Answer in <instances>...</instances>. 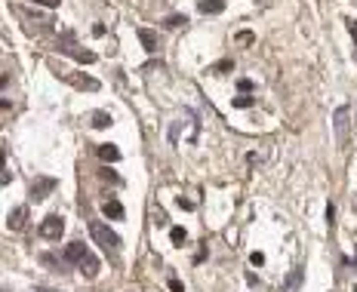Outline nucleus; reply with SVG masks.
<instances>
[{
    "instance_id": "29",
    "label": "nucleus",
    "mask_w": 357,
    "mask_h": 292,
    "mask_svg": "<svg viewBox=\"0 0 357 292\" xmlns=\"http://www.w3.org/2000/svg\"><path fill=\"white\" fill-rule=\"evenodd\" d=\"M354 292H357V286H354Z\"/></svg>"
},
{
    "instance_id": "21",
    "label": "nucleus",
    "mask_w": 357,
    "mask_h": 292,
    "mask_svg": "<svg viewBox=\"0 0 357 292\" xmlns=\"http://www.w3.org/2000/svg\"><path fill=\"white\" fill-rule=\"evenodd\" d=\"M237 89H240V92H249V89H252V80H249V77H240V80H237Z\"/></svg>"
},
{
    "instance_id": "13",
    "label": "nucleus",
    "mask_w": 357,
    "mask_h": 292,
    "mask_svg": "<svg viewBox=\"0 0 357 292\" xmlns=\"http://www.w3.org/2000/svg\"><path fill=\"white\" fill-rule=\"evenodd\" d=\"M139 40L148 53H157V37H154V31H148V28H139Z\"/></svg>"
},
{
    "instance_id": "20",
    "label": "nucleus",
    "mask_w": 357,
    "mask_h": 292,
    "mask_svg": "<svg viewBox=\"0 0 357 292\" xmlns=\"http://www.w3.org/2000/svg\"><path fill=\"white\" fill-rule=\"evenodd\" d=\"M302 274H305V271H302V267H296V271L290 274V280H286V283H283V289H293V286L299 283V280H302Z\"/></svg>"
},
{
    "instance_id": "12",
    "label": "nucleus",
    "mask_w": 357,
    "mask_h": 292,
    "mask_svg": "<svg viewBox=\"0 0 357 292\" xmlns=\"http://www.w3.org/2000/svg\"><path fill=\"white\" fill-rule=\"evenodd\" d=\"M99 157L105 160V163H117L120 160V151H117V145H99Z\"/></svg>"
},
{
    "instance_id": "17",
    "label": "nucleus",
    "mask_w": 357,
    "mask_h": 292,
    "mask_svg": "<svg viewBox=\"0 0 357 292\" xmlns=\"http://www.w3.org/2000/svg\"><path fill=\"white\" fill-rule=\"evenodd\" d=\"M252 102H256V99H252V96H249V92H240V96H237V99H234L231 105H234V108H249V105H252Z\"/></svg>"
},
{
    "instance_id": "8",
    "label": "nucleus",
    "mask_w": 357,
    "mask_h": 292,
    "mask_svg": "<svg viewBox=\"0 0 357 292\" xmlns=\"http://www.w3.org/2000/svg\"><path fill=\"white\" fill-rule=\"evenodd\" d=\"M197 9H200L203 16H219V13L225 9V0H200Z\"/></svg>"
},
{
    "instance_id": "15",
    "label": "nucleus",
    "mask_w": 357,
    "mask_h": 292,
    "mask_svg": "<svg viewBox=\"0 0 357 292\" xmlns=\"http://www.w3.org/2000/svg\"><path fill=\"white\" fill-rule=\"evenodd\" d=\"M93 126H96V130H105V126H111V114L96 111V114H93Z\"/></svg>"
},
{
    "instance_id": "2",
    "label": "nucleus",
    "mask_w": 357,
    "mask_h": 292,
    "mask_svg": "<svg viewBox=\"0 0 357 292\" xmlns=\"http://www.w3.org/2000/svg\"><path fill=\"white\" fill-rule=\"evenodd\" d=\"M62 234H65V221L59 215H47L40 221V237L43 240H59Z\"/></svg>"
},
{
    "instance_id": "1",
    "label": "nucleus",
    "mask_w": 357,
    "mask_h": 292,
    "mask_svg": "<svg viewBox=\"0 0 357 292\" xmlns=\"http://www.w3.org/2000/svg\"><path fill=\"white\" fill-rule=\"evenodd\" d=\"M89 234H93V240H96L105 252L120 246V237H117V234H114V231L105 225V221H89Z\"/></svg>"
},
{
    "instance_id": "14",
    "label": "nucleus",
    "mask_w": 357,
    "mask_h": 292,
    "mask_svg": "<svg viewBox=\"0 0 357 292\" xmlns=\"http://www.w3.org/2000/svg\"><path fill=\"white\" fill-rule=\"evenodd\" d=\"M164 28H185L188 25V16H182V13H172V16H166L164 22H160Z\"/></svg>"
},
{
    "instance_id": "23",
    "label": "nucleus",
    "mask_w": 357,
    "mask_h": 292,
    "mask_svg": "<svg viewBox=\"0 0 357 292\" xmlns=\"http://www.w3.org/2000/svg\"><path fill=\"white\" fill-rule=\"evenodd\" d=\"M176 206H179V209H185V212H191V209H194V203H191V200H185V197H179Z\"/></svg>"
},
{
    "instance_id": "6",
    "label": "nucleus",
    "mask_w": 357,
    "mask_h": 292,
    "mask_svg": "<svg viewBox=\"0 0 357 292\" xmlns=\"http://www.w3.org/2000/svg\"><path fill=\"white\" fill-rule=\"evenodd\" d=\"M25 218H28V209H25V206H16L13 212L6 215V225H9V231H22V228H25Z\"/></svg>"
},
{
    "instance_id": "3",
    "label": "nucleus",
    "mask_w": 357,
    "mask_h": 292,
    "mask_svg": "<svg viewBox=\"0 0 357 292\" xmlns=\"http://www.w3.org/2000/svg\"><path fill=\"white\" fill-rule=\"evenodd\" d=\"M53 191H55V179H50V175H40V179L31 182V197L34 200H47Z\"/></svg>"
},
{
    "instance_id": "10",
    "label": "nucleus",
    "mask_w": 357,
    "mask_h": 292,
    "mask_svg": "<svg viewBox=\"0 0 357 292\" xmlns=\"http://www.w3.org/2000/svg\"><path fill=\"white\" fill-rule=\"evenodd\" d=\"M62 53H68V55H74L77 62H83V65H93V62H96V53H89V50H77V46H65Z\"/></svg>"
},
{
    "instance_id": "19",
    "label": "nucleus",
    "mask_w": 357,
    "mask_h": 292,
    "mask_svg": "<svg viewBox=\"0 0 357 292\" xmlns=\"http://www.w3.org/2000/svg\"><path fill=\"white\" fill-rule=\"evenodd\" d=\"M99 179H102V182H111V185H120V179H117V175H114L108 166H105V169H99Z\"/></svg>"
},
{
    "instance_id": "22",
    "label": "nucleus",
    "mask_w": 357,
    "mask_h": 292,
    "mask_svg": "<svg viewBox=\"0 0 357 292\" xmlns=\"http://www.w3.org/2000/svg\"><path fill=\"white\" fill-rule=\"evenodd\" d=\"M327 225H330V228L336 225V206H332V203L327 206Z\"/></svg>"
},
{
    "instance_id": "16",
    "label": "nucleus",
    "mask_w": 357,
    "mask_h": 292,
    "mask_svg": "<svg viewBox=\"0 0 357 292\" xmlns=\"http://www.w3.org/2000/svg\"><path fill=\"white\" fill-rule=\"evenodd\" d=\"M169 240L176 243V246H182V243L188 240V231H185V228H172V231H169Z\"/></svg>"
},
{
    "instance_id": "28",
    "label": "nucleus",
    "mask_w": 357,
    "mask_h": 292,
    "mask_svg": "<svg viewBox=\"0 0 357 292\" xmlns=\"http://www.w3.org/2000/svg\"><path fill=\"white\" fill-rule=\"evenodd\" d=\"M34 3H40V6H59V0H34Z\"/></svg>"
},
{
    "instance_id": "18",
    "label": "nucleus",
    "mask_w": 357,
    "mask_h": 292,
    "mask_svg": "<svg viewBox=\"0 0 357 292\" xmlns=\"http://www.w3.org/2000/svg\"><path fill=\"white\" fill-rule=\"evenodd\" d=\"M222 71H234V62H231V58H222L219 65H213V74H222Z\"/></svg>"
},
{
    "instance_id": "5",
    "label": "nucleus",
    "mask_w": 357,
    "mask_h": 292,
    "mask_svg": "<svg viewBox=\"0 0 357 292\" xmlns=\"http://www.w3.org/2000/svg\"><path fill=\"white\" fill-rule=\"evenodd\" d=\"M332 123H336V135H339V142H345L348 138V108H336V114H332Z\"/></svg>"
},
{
    "instance_id": "11",
    "label": "nucleus",
    "mask_w": 357,
    "mask_h": 292,
    "mask_svg": "<svg viewBox=\"0 0 357 292\" xmlns=\"http://www.w3.org/2000/svg\"><path fill=\"white\" fill-rule=\"evenodd\" d=\"M80 271H83L89 280H96V277H99V271H102V265H99V259H96V255H89V259H86L83 265H80Z\"/></svg>"
},
{
    "instance_id": "9",
    "label": "nucleus",
    "mask_w": 357,
    "mask_h": 292,
    "mask_svg": "<svg viewBox=\"0 0 357 292\" xmlns=\"http://www.w3.org/2000/svg\"><path fill=\"white\" fill-rule=\"evenodd\" d=\"M102 212H105L108 218H123V203L114 200V197H108V200L102 203Z\"/></svg>"
},
{
    "instance_id": "7",
    "label": "nucleus",
    "mask_w": 357,
    "mask_h": 292,
    "mask_svg": "<svg viewBox=\"0 0 357 292\" xmlns=\"http://www.w3.org/2000/svg\"><path fill=\"white\" fill-rule=\"evenodd\" d=\"M65 80L71 86H77V89H89V92H96L99 89V80H93V77H80V74H65Z\"/></svg>"
},
{
    "instance_id": "24",
    "label": "nucleus",
    "mask_w": 357,
    "mask_h": 292,
    "mask_svg": "<svg viewBox=\"0 0 357 292\" xmlns=\"http://www.w3.org/2000/svg\"><path fill=\"white\" fill-rule=\"evenodd\" d=\"M169 289H172V292H185V286H182V280H176V277L169 280Z\"/></svg>"
},
{
    "instance_id": "27",
    "label": "nucleus",
    "mask_w": 357,
    "mask_h": 292,
    "mask_svg": "<svg viewBox=\"0 0 357 292\" xmlns=\"http://www.w3.org/2000/svg\"><path fill=\"white\" fill-rule=\"evenodd\" d=\"M348 31H351V37H354V43H357V22H354V19H348Z\"/></svg>"
},
{
    "instance_id": "4",
    "label": "nucleus",
    "mask_w": 357,
    "mask_h": 292,
    "mask_svg": "<svg viewBox=\"0 0 357 292\" xmlns=\"http://www.w3.org/2000/svg\"><path fill=\"white\" fill-rule=\"evenodd\" d=\"M89 255H93V252H89L83 243H68V246H65V262H68V265H77V267H80V265L89 259Z\"/></svg>"
},
{
    "instance_id": "25",
    "label": "nucleus",
    "mask_w": 357,
    "mask_h": 292,
    "mask_svg": "<svg viewBox=\"0 0 357 292\" xmlns=\"http://www.w3.org/2000/svg\"><path fill=\"white\" fill-rule=\"evenodd\" d=\"M249 262L259 267V265H265V255H262V252H252V255H249Z\"/></svg>"
},
{
    "instance_id": "26",
    "label": "nucleus",
    "mask_w": 357,
    "mask_h": 292,
    "mask_svg": "<svg viewBox=\"0 0 357 292\" xmlns=\"http://www.w3.org/2000/svg\"><path fill=\"white\" fill-rule=\"evenodd\" d=\"M237 40H240V43H252V34H249V31H240Z\"/></svg>"
}]
</instances>
